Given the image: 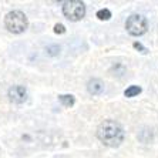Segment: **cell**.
Returning <instances> with one entry per match:
<instances>
[{"label": "cell", "instance_id": "cell-12", "mask_svg": "<svg viewBox=\"0 0 158 158\" xmlns=\"http://www.w3.org/2000/svg\"><path fill=\"white\" fill-rule=\"evenodd\" d=\"M132 47L135 48V50H138V52H140V53H143V54H147V53H148V50H147V48L144 47V46H143V44H141V43H138V41H135V43L132 44Z\"/></svg>", "mask_w": 158, "mask_h": 158}, {"label": "cell", "instance_id": "cell-6", "mask_svg": "<svg viewBox=\"0 0 158 158\" xmlns=\"http://www.w3.org/2000/svg\"><path fill=\"white\" fill-rule=\"evenodd\" d=\"M87 90L93 96H98V94H101L104 91V83L101 80H98V78H93V80L88 81Z\"/></svg>", "mask_w": 158, "mask_h": 158}, {"label": "cell", "instance_id": "cell-4", "mask_svg": "<svg viewBox=\"0 0 158 158\" xmlns=\"http://www.w3.org/2000/svg\"><path fill=\"white\" fill-rule=\"evenodd\" d=\"M125 29L131 36H143L148 30V22L147 19L141 15H132L127 19L125 22Z\"/></svg>", "mask_w": 158, "mask_h": 158}, {"label": "cell", "instance_id": "cell-7", "mask_svg": "<svg viewBox=\"0 0 158 158\" xmlns=\"http://www.w3.org/2000/svg\"><path fill=\"white\" fill-rule=\"evenodd\" d=\"M59 100L64 107H73L74 103H76V98H74V96H71V94H63V96H59Z\"/></svg>", "mask_w": 158, "mask_h": 158}, {"label": "cell", "instance_id": "cell-13", "mask_svg": "<svg viewBox=\"0 0 158 158\" xmlns=\"http://www.w3.org/2000/svg\"><path fill=\"white\" fill-rule=\"evenodd\" d=\"M54 33L56 34H64L66 33V27L63 26L61 23H57V24L54 26Z\"/></svg>", "mask_w": 158, "mask_h": 158}, {"label": "cell", "instance_id": "cell-9", "mask_svg": "<svg viewBox=\"0 0 158 158\" xmlns=\"http://www.w3.org/2000/svg\"><path fill=\"white\" fill-rule=\"evenodd\" d=\"M138 140L144 144L152 141V131H151V130H143V131H140V134H138Z\"/></svg>", "mask_w": 158, "mask_h": 158}, {"label": "cell", "instance_id": "cell-2", "mask_svg": "<svg viewBox=\"0 0 158 158\" xmlns=\"http://www.w3.org/2000/svg\"><path fill=\"white\" fill-rule=\"evenodd\" d=\"M4 26H6V29L10 33L20 34L23 31H26L27 26H29V22H27V17L23 11L13 10L10 13H7L6 17H4Z\"/></svg>", "mask_w": 158, "mask_h": 158}, {"label": "cell", "instance_id": "cell-10", "mask_svg": "<svg viewBox=\"0 0 158 158\" xmlns=\"http://www.w3.org/2000/svg\"><path fill=\"white\" fill-rule=\"evenodd\" d=\"M97 17L100 20H110L111 19V11L108 9H101V10L97 11Z\"/></svg>", "mask_w": 158, "mask_h": 158}, {"label": "cell", "instance_id": "cell-3", "mask_svg": "<svg viewBox=\"0 0 158 158\" xmlns=\"http://www.w3.org/2000/svg\"><path fill=\"white\" fill-rule=\"evenodd\" d=\"M63 15L71 22H78L85 16V6L80 0H70L63 4Z\"/></svg>", "mask_w": 158, "mask_h": 158}, {"label": "cell", "instance_id": "cell-11", "mask_svg": "<svg viewBox=\"0 0 158 158\" xmlns=\"http://www.w3.org/2000/svg\"><path fill=\"white\" fill-rule=\"evenodd\" d=\"M46 53H47L48 56H57L60 53V47L59 46H48V47H46Z\"/></svg>", "mask_w": 158, "mask_h": 158}, {"label": "cell", "instance_id": "cell-5", "mask_svg": "<svg viewBox=\"0 0 158 158\" xmlns=\"http://www.w3.org/2000/svg\"><path fill=\"white\" fill-rule=\"evenodd\" d=\"M9 98H10V101H13V103H16V104L24 103L27 98L26 88L22 87V85H13V87L9 90Z\"/></svg>", "mask_w": 158, "mask_h": 158}, {"label": "cell", "instance_id": "cell-8", "mask_svg": "<svg viewBox=\"0 0 158 158\" xmlns=\"http://www.w3.org/2000/svg\"><path fill=\"white\" fill-rule=\"evenodd\" d=\"M141 91H143V90H141L140 85H130V87L124 91V96L128 97V98H132V97H137V96H138Z\"/></svg>", "mask_w": 158, "mask_h": 158}, {"label": "cell", "instance_id": "cell-1", "mask_svg": "<svg viewBox=\"0 0 158 158\" xmlns=\"http://www.w3.org/2000/svg\"><path fill=\"white\" fill-rule=\"evenodd\" d=\"M97 137L104 145L115 148L120 147L121 143L124 141V130L114 120H106L98 125Z\"/></svg>", "mask_w": 158, "mask_h": 158}]
</instances>
